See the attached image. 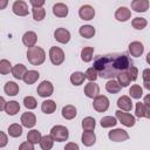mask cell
Instances as JSON below:
<instances>
[{"mask_svg":"<svg viewBox=\"0 0 150 150\" xmlns=\"http://www.w3.org/2000/svg\"><path fill=\"white\" fill-rule=\"evenodd\" d=\"M94 68L97 70L98 75L103 79H114L117 77L118 70L115 67V56L107 55V56H98L94 62Z\"/></svg>","mask_w":150,"mask_h":150,"instance_id":"cell-1","label":"cell"},{"mask_svg":"<svg viewBox=\"0 0 150 150\" xmlns=\"http://www.w3.org/2000/svg\"><path fill=\"white\" fill-rule=\"evenodd\" d=\"M27 60L33 66H40L46 60V53L41 47L33 46L27 50Z\"/></svg>","mask_w":150,"mask_h":150,"instance_id":"cell-2","label":"cell"},{"mask_svg":"<svg viewBox=\"0 0 150 150\" xmlns=\"http://www.w3.org/2000/svg\"><path fill=\"white\" fill-rule=\"evenodd\" d=\"M50 136L54 138L56 142H63L67 141L69 137V131L66 127L63 125H54L50 129Z\"/></svg>","mask_w":150,"mask_h":150,"instance_id":"cell-3","label":"cell"},{"mask_svg":"<svg viewBox=\"0 0 150 150\" xmlns=\"http://www.w3.org/2000/svg\"><path fill=\"white\" fill-rule=\"evenodd\" d=\"M49 59L54 66H60L64 61V53L61 48L53 46L49 49Z\"/></svg>","mask_w":150,"mask_h":150,"instance_id":"cell-4","label":"cell"},{"mask_svg":"<svg viewBox=\"0 0 150 150\" xmlns=\"http://www.w3.org/2000/svg\"><path fill=\"white\" fill-rule=\"evenodd\" d=\"M93 107L96 111L98 112H104L108 110L109 108V100L107 96H103V95H98L94 98V102H93Z\"/></svg>","mask_w":150,"mask_h":150,"instance_id":"cell-5","label":"cell"},{"mask_svg":"<svg viewBox=\"0 0 150 150\" xmlns=\"http://www.w3.org/2000/svg\"><path fill=\"white\" fill-rule=\"evenodd\" d=\"M115 115H116V118L123 124V125H125V127H128V128H131V127H134L135 125V117L132 116V115H130V114H128V112H123L121 109L120 110H116L115 111Z\"/></svg>","mask_w":150,"mask_h":150,"instance_id":"cell-6","label":"cell"},{"mask_svg":"<svg viewBox=\"0 0 150 150\" xmlns=\"http://www.w3.org/2000/svg\"><path fill=\"white\" fill-rule=\"evenodd\" d=\"M130 66H132V61H131V60L129 59V56H127L125 54L115 56V67L117 68L118 71L127 70Z\"/></svg>","mask_w":150,"mask_h":150,"instance_id":"cell-7","label":"cell"},{"mask_svg":"<svg viewBox=\"0 0 150 150\" xmlns=\"http://www.w3.org/2000/svg\"><path fill=\"white\" fill-rule=\"evenodd\" d=\"M12 11L18 16H26L29 13V9H28L27 4L25 1H22V0H16L13 4V6H12Z\"/></svg>","mask_w":150,"mask_h":150,"instance_id":"cell-8","label":"cell"},{"mask_svg":"<svg viewBox=\"0 0 150 150\" xmlns=\"http://www.w3.org/2000/svg\"><path fill=\"white\" fill-rule=\"evenodd\" d=\"M108 137L112 142H124V141H127L129 138V135L123 129H114V130L109 131Z\"/></svg>","mask_w":150,"mask_h":150,"instance_id":"cell-9","label":"cell"},{"mask_svg":"<svg viewBox=\"0 0 150 150\" xmlns=\"http://www.w3.org/2000/svg\"><path fill=\"white\" fill-rule=\"evenodd\" d=\"M36 91L41 97H49L54 91V87L49 81H42L38 86Z\"/></svg>","mask_w":150,"mask_h":150,"instance_id":"cell-10","label":"cell"},{"mask_svg":"<svg viewBox=\"0 0 150 150\" xmlns=\"http://www.w3.org/2000/svg\"><path fill=\"white\" fill-rule=\"evenodd\" d=\"M54 38L60 43H68L70 40V33L66 28H56L54 32Z\"/></svg>","mask_w":150,"mask_h":150,"instance_id":"cell-11","label":"cell"},{"mask_svg":"<svg viewBox=\"0 0 150 150\" xmlns=\"http://www.w3.org/2000/svg\"><path fill=\"white\" fill-rule=\"evenodd\" d=\"M79 15L82 20H87V21L93 20L95 16V9L90 5H83L79 9Z\"/></svg>","mask_w":150,"mask_h":150,"instance_id":"cell-12","label":"cell"},{"mask_svg":"<svg viewBox=\"0 0 150 150\" xmlns=\"http://www.w3.org/2000/svg\"><path fill=\"white\" fill-rule=\"evenodd\" d=\"M98 94H100V87L94 81H90L89 83L86 84V87H84V95L87 97L94 100L96 96H98Z\"/></svg>","mask_w":150,"mask_h":150,"instance_id":"cell-13","label":"cell"},{"mask_svg":"<svg viewBox=\"0 0 150 150\" xmlns=\"http://www.w3.org/2000/svg\"><path fill=\"white\" fill-rule=\"evenodd\" d=\"M21 123L23 127L26 128H33L35 124H36V117L33 112L30 111H27V112H23L21 115Z\"/></svg>","mask_w":150,"mask_h":150,"instance_id":"cell-14","label":"cell"},{"mask_svg":"<svg viewBox=\"0 0 150 150\" xmlns=\"http://www.w3.org/2000/svg\"><path fill=\"white\" fill-rule=\"evenodd\" d=\"M144 52V46L142 42L139 41H132L130 45H129V53L131 54V56H135V57H138L143 54Z\"/></svg>","mask_w":150,"mask_h":150,"instance_id":"cell-15","label":"cell"},{"mask_svg":"<svg viewBox=\"0 0 150 150\" xmlns=\"http://www.w3.org/2000/svg\"><path fill=\"white\" fill-rule=\"evenodd\" d=\"M81 141L86 146H91L96 142V135L93 130H84L81 136Z\"/></svg>","mask_w":150,"mask_h":150,"instance_id":"cell-16","label":"cell"},{"mask_svg":"<svg viewBox=\"0 0 150 150\" xmlns=\"http://www.w3.org/2000/svg\"><path fill=\"white\" fill-rule=\"evenodd\" d=\"M36 41H38V36H36V34H35L34 32H32V30H28V32H26V33L22 35V43H23L26 47H28V48L35 46Z\"/></svg>","mask_w":150,"mask_h":150,"instance_id":"cell-17","label":"cell"},{"mask_svg":"<svg viewBox=\"0 0 150 150\" xmlns=\"http://www.w3.org/2000/svg\"><path fill=\"white\" fill-rule=\"evenodd\" d=\"M131 16V12L130 9H128L127 7H120L117 8V11L115 12V19L117 21H121V22H125L130 19Z\"/></svg>","mask_w":150,"mask_h":150,"instance_id":"cell-18","label":"cell"},{"mask_svg":"<svg viewBox=\"0 0 150 150\" xmlns=\"http://www.w3.org/2000/svg\"><path fill=\"white\" fill-rule=\"evenodd\" d=\"M131 8L137 13H143L149 9V0H132Z\"/></svg>","mask_w":150,"mask_h":150,"instance_id":"cell-19","label":"cell"},{"mask_svg":"<svg viewBox=\"0 0 150 150\" xmlns=\"http://www.w3.org/2000/svg\"><path fill=\"white\" fill-rule=\"evenodd\" d=\"M117 107L123 110V111H130L131 108H132V102H131V98L129 96H121L118 100H117Z\"/></svg>","mask_w":150,"mask_h":150,"instance_id":"cell-20","label":"cell"},{"mask_svg":"<svg viewBox=\"0 0 150 150\" xmlns=\"http://www.w3.org/2000/svg\"><path fill=\"white\" fill-rule=\"evenodd\" d=\"M53 13L57 18H66L68 15V7L62 2L55 4L53 6Z\"/></svg>","mask_w":150,"mask_h":150,"instance_id":"cell-21","label":"cell"},{"mask_svg":"<svg viewBox=\"0 0 150 150\" xmlns=\"http://www.w3.org/2000/svg\"><path fill=\"white\" fill-rule=\"evenodd\" d=\"M26 71H27V68L21 63H18L12 68V75L16 80H23V76H25Z\"/></svg>","mask_w":150,"mask_h":150,"instance_id":"cell-22","label":"cell"},{"mask_svg":"<svg viewBox=\"0 0 150 150\" xmlns=\"http://www.w3.org/2000/svg\"><path fill=\"white\" fill-rule=\"evenodd\" d=\"M61 114H62V117H63V118H66V120H73V118L76 116L77 112H76V108H75L74 105L67 104V105H64V107L62 108Z\"/></svg>","mask_w":150,"mask_h":150,"instance_id":"cell-23","label":"cell"},{"mask_svg":"<svg viewBox=\"0 0 150 150\" xmlns=\"http://www.w3.org/2000/svg\"><path fill=\"white\" fill-rule=\"evenodd\" d=\"M122 86L120 84L118 81L114 80V79H110L107 83H105V90L110 94H117L120 90H121Z\"/></svg>","mask_w":150,"mask_h":150,"instance_id":"cell-24","label":"cell"},{"mask_svg":"<svg viewBox=\"0 0 150 150\" xmlns=\"http://www.w3.org/2000/svg\"><path fill=\"white\" fill-rule=\"evenodd\" d=\"M40 77V74L39 71L36 70H27L25 76H23V82L26 84H33L38 81V79Z\"/></svg>","mask_w":150,"mask_h":150,"instance_id":"cell-25","label":"cell"},{"mask_svg":"<svg viewBox=\"0 0 150 150\" xmlns=\"http://www.w3.org/2000/svg\"><path fill=\"white\" fill-rule=\"evenodd\" d=\"M79 33L82 38H86V39H90L95 35V28L90 25H84V26H81L80 29H79Z\"/></svg>","mask_w":150,"mask_h":150,"instance_id":"cell-26","label":"cell"},{"mask_svg":"<svg viewBox=\"0 0 150 150\" xmlns=\"http://www.w3.org/2000/svg\"><path fill=\"white\" fill-rule=\"evenodd\" d=\"M41 110H42V112L48 114V115L53 114L56 110V103L54 101H52V100H46L41 104Z\"/></svg>","mask_w":150,"mask_h":150,"instance_id":"cell-27","label":"cell"},{"mask_svg":"<svg viewBox=\"0 0 150 150\" xmlns=\"http://www.w3.org/2000/svg\"><path fill=\"white\" fill-rule=\"evenodd\" d=\"M4 91L8 95V96H15L18 93H19V86L13 82V81H9L5 84L4 87Z\"/></svg>","mask_w":150,"mask_h":150,"instance_id":"cell-28","label":"cell"},{"mask_svg":"<svg viewBox=\"0 0 150 150\" xmlns=\"http://www.w3.org/2000/svg\"><path fill=\"white\" fill-rule=\"evenodd\" d=\"M19 110H20V104L16 101H9V102H7L6 108H5V111L8 115L14 116V115H16L19 112Z\"/></svg>","mask_w":150,"mask_h":150,"instance_id":"cell-29","label":"cell"},{"mask_svg":"<svg viewBox=\"0 0 150 150\" xmlns=\"http://www.w3.org/2000/svg\"><path fill=\"white\" fill-rule=\"evenodd\" d=\"M54 138L50 136V135H45V136H42V138H41V141H40V146H41V149H43V150H49V149H52L53 148V145H54Z\"/></svg>","mask_w":150,"mask_h":150,"instance_id":"cell-30","label":"cell"},{"mask_svg":"<svg viewBox=\"0 0 150 150\" xmlns=\"http://www.w3.org/2000/svg\"><path fill=\"white\" fill-rule=\"evenodd\" d=\"M84 79H86V74L82 73V71H75L70 75V82L71 84L74 86H80L84 82Z\"/></svg>","mask_w":150,"mask_h":150,"instance_id":"cell-31","label":"cell"},{"mask_svg":"<svg viewBox=\"0 0 150 150\" xmlns=\"http://www.w3.org/2000/svg\"><path fill=\"white\" fill-rule=\"evenodd\" d=\"M8 135L11 137H20L22 135V127L18 123H13L8 127Z\"/></svg>","mask_w":150,"mask_h":150,"instance_id":"cell-32","label":"cell"},{"mask_svg":"<svg viewBox=\"0 0 150 150\" xmlns=\"http://www.w3.org/2000/svg\"><path fill=\"white\" fill-rule=\"evenodd\" d=\"M93 54H94V48L93 47H84L81 50V59L83 62H90L93 60Z\"/></svg>","mask_w":150,"mask_h":150,"instance_id":"cell-33","label":"cell"},{"mask_svg":"<svg viewBox=\"0 0 150 150\" xmlns=\"http://www.w3.org/2000/svg\"><path fill=\"white\" fill-rule=\"evenodd\" d=\"M41 138H42V135H41V132H40L39 130H35V129H33V130L28 131V134H27V139H28L29 142L34 143V144H36V143H40Z\"/></svg>","mask_w":150,"mask_h":150,"instance_id":"cell-34","label":"cell"},{"mask_svg":"<svg viewBox=\"0 0 150 150\" xmlns=\"http://www.w3.org/2000/svg\"><path fill=\"white\" fill-rule=\"evenodd\" d=\"M117 124V118L112 116H104L101 118V127L103 128H111Z\"/></svg>","mask_w":150,"mask_h":150,"instance_id":"cell-35","label":"cell"},{"mask_svg":"<svg viewBox=\"0 0 150 150\" xmlns=\"http://www.w3.org/2000/svg\"><path fill=\"white\" fill-rule=\"evenodd\" d=\"M117 81L120 82V84H121L122 87H128L129 83L131 82L130 79H129V75H128L127 70H122V71L118 73V75H117Z\"/></svg>","mask_w":150,"mask_h":150,"instance_id":"cell-36","label":"cell"},{"mask_svg":"<svg viewBox=\"0 0 150 150\" xmlns=\"http://www.w3.org/2000/svg\"><path fill=\"white\" fill-rule=\"evenodd\" d=\"M129 94H130V96H131L132 98L138 100V98H141L142 95H143V89H142L141 86L134 84V86H131V88L129 89Z\"/></svg>","mask_w":150,"mask_h":150,"instance_id":"cell-37","label":"cell"},{"mask_svg":"<svg viewBox=\"0 0 150 150\" xmlns=\"http://www.w3.org/2000/svg\"><path fill=\"white\" fill-rule=\"evenodd\" d=\"M96 127V122L93 117L88 116V117H84L82 120V128L83 130H94Z\"/></svg>","mask_w":150,"mask_h":150,"instance_id":"cell-38","label":"cell"},{"mask_svg":"<svg viewBox=\"0 0 150 150\" xmlns=\"http://www.w3.org/2000/svg\"><path fill=\"white\" fill-rule=\"evenodd\" d=\"M46 16V11L42 7H33V19L35 21H41Z\"/></svg>","mask_w":150,"mask_h":150,"instance_id":"cell-39","label":"cell"},{"mask_svg":"<svg viewBox=\"0 0 150 150\" xmlns=\"http://www.w3.org/2000/svg\"><path fill=\"white\" fill-rule=\"evenodd\" d=\"M12 64H11V62L8 61V60H6V59H2L1 61H0V73L2 74V75H6V74H8V73H12Z\"/></svg>","mask_w":150,"mask_h":150,"instance_id":"cell-40","label":"cell"},{"mask_svg":"<svg viewBox=\"0 0 150 150\" xmlns=\"http://www.w3.org/2000/svg\"><path fill=\"white\" fill-rule=\"evenodd\" d=\"M131 25H132V27L135 29H143V28L146 27L148 21L144 18H135V19H132Z\"/></svg>","mask_w":150,"mask_h":150,"instance_id":"cell-41","label":"cell"},{"mask_svg":"<svg viewBox=\"0 0 150 150\" xmlns=\"http://www.w3.org/2000/svg\"><path fill=\"white\" fill-rule=\"evenodd\" d=\"M23 105L27 108V109H35L36 108V105H38V102H36V100L33 97V96H26L25 98H23Z\"/></svg>","mask_w":150,"mask_h":150,"instance_id":"cell-42","label":"cell"},{"mask_svg":"<svg viewBox=\"0 0 150 150\" xmlns=\"http://www.w3.org/2000/svg\"><path fill=\"white\" fill-rule=\"evenodd\" d=\"M84 74H86V79H88L89 81H95L97 79V76H98V73H97V70L94 67L88 68Z\"/></svg>","mask_w":150,"mask_h":150,"instance_id":"cell-43","label":"cell"},{"mask_svg":"<svg viewBox=\"0 0 150 150\" xmlns=\"http://www.w3.org/2000/svg\"><path fill=\"white\" fill-rule=\"evenodd\" d=\"M127 73H128V75H129L130 81H136V80H137V76H138V69H137L135 66H130V67L127 69Z\"/></svg>","mask_w":150,"mask_h":150,"instance_id":"cell-44","label":"cell"},{"mask_svg":"<svg viewBox=\"0 0 150 150\" xmlns=\"http://www.w3.org/2000/svg\"><path fill=\"white\" fill-rule=\"evenodd\" d=\"M144 102H137L136 103V108H135V115L137 117H144Z\"/></svg>","mask_w":150,"mask_h":150,"instance_id":"cell-45","label":"cell"},{"mask_svg":"<svg viewBox=\"0 0 150 150\" xmlns=\"http://www.w3.org/2000/svg\"><path fill=\"white\" fill-rule=\"evenodd\" d=\"M19 149L20 150H34V143H32V142H29L27 139L26 142H23V143L20 144Z\"/></svg>","mask_w":150,"mask_h":150,"instance_id":"cell-46","label":"cell"},{"mask_svg":"<svg viewBox=\"0 0 150 150\" xmlns=\"http://www.w3.org/2000/svg\"><path fill=\"white\" fill-rule=\"evenodd\" d=\"M7 142H8V139H7V136H6V134H5L4 131H1V132H0V148H4V146H6Z\"/></svg>","mask_w":150,"mask_h":150,"instance_id":"cell-47","label":"cell"},{"mask_svg":"<svg viewBox=\"0 0 150 150\" xmlns=\"http://www.w3.org/2000/svg\"><path fill=\"white\" fill-rule=\"evenodd\" d=\"M29 2L33 7H42L45 5L46 0H29Z\"/></svg>","mask_w":150,"mask_h":150,"instance_id":"cell-48","label":"cell"},{"mask_svg":"<svg viewBox=\"0 0 150 150\" xmlns=\"http://www.w3.org/2000/svg\"><path fill=\"white\" fill-rule=\"evenodd\" d=\"M142 76H143V81H149L150 80V68L144 69Z\"/></svg>","mask_w":150,"mask_h":150,"instance_id":"cell-49","label":"cell"},{"mask_svg":"<svg viewBox=\"0 0 150 150\" xmlns=\"http://www.w3.org/2000/svg\"><path fill=\"white\" fill-rule=\"evenodd\" d=\"M64 149H66V150H69V149H74V150H79V145H77L76 143H68V144H66V146H64Z\"/></svg>","mask_w":150,"mask_h":150,"instance_id":"cell-50","label":"cell"},{"mask_svg":"<svg viewBox=\"0 0 150 150\" xmlns=\"http://www.w3.org/2000/svg\"><path fill=\"white\" fill-rule=\"evenodd\" d=\"M144 117L150 118V104H145L144 105Z\"/></svg>","mask_w":150,"mask_h":150,"instance_id":"cell-51","label":"cell"},{"mask_svg":"<svg viewBox=\"0 0 150 150\" xmlns=\"http://www.w3.org/2000/svg\"><path fill=\"white\" fill-rule=\"evenodd\" d=\"M6 104H7V102L5 101V98L4 97H0V110H5Z\"/></svg>","mask_w":150,"mask_h":150,"instance_id":"cell-52","label":"cell"},{"mask_svg":"<svg viewBox=\"0 0 150 150\" xmlns=\"http://www.w3.org/2000/svg\"><path fill=\"white\" fill-rule=\"evenodd\" d=\"M7 4H8V0H0V8L1 9H5L6 6H7Z\"/></svg>","mask_w":150,"mask_h":150,"instance_id":"cell-53","label":"cell"},{"mask_svg":"<svg viewBox=\"0 0 150 150\" xmlns=\"http://www.w3.org/2000/svg\"><path fill=\"white\" fill-rule=\"evenodd\" d=\"M143 84H144V88L148 89V90L150 91V80H149V81H144Z\"/></svg>","mask_w":150,"mask_h":150,"instance_id":"cell-54","label":"cell"},{"mask_svg":"<svg viewBox=\"0 0 150 150\" xmlns=\"http://www.w3.org/2000/svg\"><path fill=\"white\" fill-rule=\"evenodd\" d=\"M144 103L145 104H150V94H148L146 96H144Z\"/></svg>","mask_w":150,"mask_h":150,"instance_id":"cell-55","label":"cell"},{"mask_svg":"<svg viewBox=\"0 0 150 150\" xmlns=\"http://www.w3.org/2000/svg\"><path fill=\"white\" fill-rule=\"evenodd\" d=\"M146 62L150 64V52L148 53V55H146Z\"/></svg>","mask_w":150,"mask_h":150,"instance_id":"cell-56","label":"cell"}]
</instances>
